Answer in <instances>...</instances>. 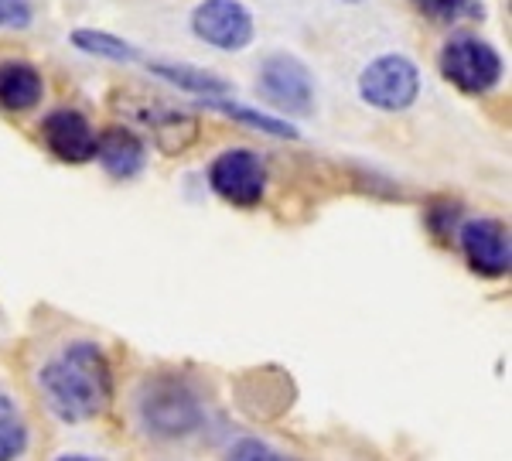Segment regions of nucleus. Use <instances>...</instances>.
Listing matches in <instances>:
<instances>
[{
	"label": "nucleus",
	"instance_id": "nucleus-3",
	"mask_svg": "<svg viewBox=\"0 0 512 461\" xmlns=\"http://www.w3.org/2000/svg\"><path fill=\"white\" fill-rule=\"evenodd\" d=\"M209 185L219 199H226L236 209H253L267 192V168H263L260 154L233 147L209 164Z\"/></svg>",
	"mask_w": 512,
	"mask_h": 461
},
{
	"label": "nucleus",
	"instance_id": "nucleus-8",
	"mask_svg": "<svg viewBox=\"0 0 512 461\" xmlns=\"http://www.w3.org/2000/svg\"><path fill=\"white\" fill-rule=\"evenodd\" d=\"M458 243L475 274L482 277L509 274V263H512L509 229L499 219H468L458 233Z\"/></svg>",
	"mask_w": 512,
	"mask_h": 461
},
{
	"label": "nucleus",
	"instance_id": "nucleus-11",
	"mask_svg": "<svg viewBox=\"0 0 512 461\" xmlns=\"http://www.w3.org/2000/svg\"><path fill=\"white\" fill-rule=\"evenodd\" d=\"M45 82L41 72L28 62H0V106L11 113H24L41 103Z\"/></svg>",
	"mask_w": 512,
	"mask_h": 461
},
{
	"label": "nucleus",
	"instance_id": "nucleus-18",
	"mask_svg": "<svg viewBox=\"0 0 512 461\" xmlns=\"http://www.w3.org/2000/svg\"><path fill=\"white\" fill-rule=\"evenodd\" d=\"M28 21H31L28 0H0V24H14V28H24Z\"/></svg>",
	"mask_w": 512,
	"mask_h": 461
},
{
	"label": "nucleus",
	"instance_id": "nucleus-9",
	"mask_svg": "<svg viewBox=\"0 0 512 461\" xmlns=\"http://www.w3.org/2000/svg\"><path fill=\"white\" fill-rule=\"evenodd\" d=\"M96 130L76 110H55L41 123V141L65 164H86L96 154Z\"/></svg>",
	"mask_w": 512,
	"mask_h": 461
},
{
	"label": "nucleus",
	"instance_id": "nucleus-20",
	"mask_svg": "<svg viewBox=\"0 0 512 461\" xmlns=\"http://www.w3.org/2000/svg\"><path fill=\"white\" fill-rule=\"evenodd\" d=\"M349 4H359V0H349Z\"/></svg>",
	"mask_w": 512,
	"mask_h": 461
},
{
	"label": "nucleus",
	"instance_id": "nucleus-2",
	"mask_svg": "<svg viewBox=\"0 0 512 461\" xmlns=\"http://www.w3.org/2000/svg\"><path fill=\"white\" fill-rule=\"evenodd\" d=\"M137 421L151 438L175 441L195 434L205 421L202 397L181 376H151L137 393Z\"/></svg>",
	"mask_w": 512,
	"mask_h": 461
},
{
	"label": "nucleus",
	"instance_id": "nucleus-16",
	"mask_svg": "<svg viewBox=\"0 0 512 461\" xmlns=\"http://www.w3.org/2000/svg\"><path fill=\"white\" fill-rule=\"evenodd\" d=\"M216 106L222 113H229V117H239L243 123H250V127H256V130H267V134H274V137H297V130L291 127V123L274 120V117H267V113L246 110V106H236V103H216Z\"/></svg>",
	"mask_w": 512,
	"mask_h": 461
},
{
	"label": "nucleus",
	"instance_id": "nucleus-19",
	"mask_svg": "<svg viewBox=\"0 0 512 461\" xmlns=\"http://www.w3.org/2000/svg\"><path fill=\"white\" fill-rule=\"evenodd\" d=\"M55 461H103V458H93V455H62Z\"/></svg>",
	"mask_w": 512,
	"mask_h": 461
},
{
	"label": "nucleus",
	"instance_id": "nucleus-1",
	"mask_svg": "<svg viewBox=\"0 0 512 461\" xmlns=\"http://www.w3.org/2000/svg\"><path fill=\"white\" fill-rule=\"evenodd\" d=\"M38 390L55 417L65 424L93 421L113 400V369L106 352L93 342H72L38 373Z\"/></svg>",
	"mask_w": 512,
	"mask_h": 461
},
{
	"label": "nucleus",
	"instance_id": "nucleus-7",
	"mask_svg": "<svg viewBox=\"0 0 512 461\" xmlns=\"http://www.w3.org/2000/svg\"><path fill=\"white\" fill-rule=\"evenodd\" d=\"M260 93L287 113H308L315 103V82L294 55H270L260 65Z\"/></svg>",
	"mask_w": 512,
	"mask_h": 461
},
{
	"label": "nucleus",
	"instance_id": "nucleus-10",
	"mask_svg": "<svg viewBox=\"0 0 512 461\" xmlns=\"http://www.w3.org/2000/svg\"><path fill=\"white\" fill-rule=\"evenodd\" d=\"M93 158L103 164L113 178H134L137 171L144 168V144H140V137L130 134V130L113 127L96 137Z\"/></svg>",
	"mask_w": 512,
	"mask_h": 461
},
{
	"label": "nucleus",
	"instance_id": "nucleus-5",
	"mask_svg": "<svg viewBox=\"0 0 512 461\" xmlns=\"http://www.w3.org/2000/svg\"><path fill=\"white\" fill-rule=\"evenodd\" d=\"M359 93L376 110H390V113L407 110L420 93V72L403 55H383V59H376L362 72Z\"/></svg>",
	"mask_w": 512,
	"mask_h": 461
},
{
	"label": "nucleus",
	"instance_id": "nucleus-4",
	"mask_svg": "<svg viewBox=\"0 0 512 461\" xmlns=\"http://www.w3.org/2000/svg\"><path fill=\"white\" fill-rule=\"evenodd\" d=\"M441 72L465 93H489L502 79V59L489 41L472 35L451 38L441 55Z\"/></svg>",
	"mask_w": 512,
	"mask_h": 461
},
{
	"label": "nucleus",
	"instance_id": "nucleus-15",
	"mask_svg": "<svg viewBox=\"0 0 512 461\" xmlns=\"http://www.w3.org/2000/svg\"><path fill=\"white\" fill-rule=\"evenodd\" d=\"M414 4L427 18H434L441 24H454L461 18H478V14H482V7H478L475 0H414Z\"/></svg>",
	"mask_w": 512,
	"mask_h": 461
},
{
	"label": "nucleus",
	"instance_id": "nucleus-14",
	"mask_svg": "<svg viewBox=\"0 0 512 461\" xmlns=\"http://www.w3.org/2000/svg\"><path fill=\"white\" fill-rule=\"evenodd\" d=\"M79 48H86L89 55H103V59H113V62H137V48H130L127 41L113 38V35H103V31H76L72 35Z\"/></svg>",
	"mask_w": 512,
	"mask_h": 461
},
{
	"label": "nucleus",
	"instance_id": "nucleus-6",
	"mask_svg": "<svg viewBox=\"0 0 512 461\" xmlns=\"http://www.w3.org/2000/svg\"><path fill=\"white\" fill-rule=\"evenodd\" d=\"M192 28L205 45L239 52L253 38V18L239 0H202L192 14Z\"/></svg>",
	"mask_w": 512,
	"mask_h": 461
},
{
	"label": "nucleus",
	"instance_id": "nucleus-13",
	"mask_svg": "<svg viewBox=\"0 0 512 461\" xmlns=\"http://www.w3.org/2000/svg\"><path fill=\"white\" fill-rule=\"evenodd\" d=\"M154 76H164L181 89H192V93H226V82L212 72L192 69V65H151Z\"/></svg>",
	"mask_w": 512,
	"mask_h": 461
},
{
	"label": "nucleus",
	"instance_id": "nucleus-12",
	"mask_svg": "<svg viewBox=\"0 0 512 461\" xmlns=\"http://www.w3.org/2000/svg\"><path fill=\"white\" fill-rule=\"evenodd\" d=\"M28 451V421L21 407L0 390V461H18Z\"/></svg>",
	"mask_w": 512,
	"mask_h": 461
},
{
	"label": "nucleus",
	"instance_id": "nucleus-17",
	"mask_svg": "<svg viewBox=\"0 0 512 461\" xmlns=\"http://www.w3.org/2000/svg\"><path fill=\"white\" fill-rule=\"evenodd\" d=\"M226 461H294V458L284 455V451H277V448H270V444L260 441V438H243L229 448Z\"/></svg>",
	"mask_w": 512,
	"mask_h": 461
}]
</instances>
